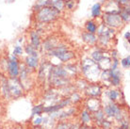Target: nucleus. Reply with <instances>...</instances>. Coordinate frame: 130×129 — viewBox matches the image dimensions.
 <instances>
[{
    "label": "nucleus",
    "instance_id": "obj_10",
    "mask_svg": "<svg viewBox=\"0 0 130 129\" xmlns=\"http://www.w3.org/2000/svg\"><path fill=\"white\" fill-rule=\"evenodd\" d=\"M110 71V70H109ZM110 82L113 86H119L121 82V73L119 70L110 71Z\"/></svg>",
    "mask_w": 130,
    "mask_h": 129
},
{
    "label": "nucleus",
    "instance_id": "obj_11",
    "mask_svg": "<svg viewBox=\"0 0 130 129\" xmlns=\"http://www.w3.org/2000/svg\"><path fill=\"white\" fill-rule=\"evenodd\" d=\"M105 117H106V116H105L104 111H103V109L101 108V109L97 110L96 112L93 113V116H92L91 120H93V122H94V123H97L98 125H100L101 122H102L104 119H106Z\"/></svg>",
    "mask_w": 130,
    "mask_h": 129
},
{
    "label": "nucleus",
    "instance_id": "obj_19",
    "mask_svg": "<svg viewBox=\"0 0 130 129\" xmlns=\"http://www.w3.org/2000/svg\"><path fill=\"white\" fill-rule=\"evenodd\" d=\"M87 30L89 31V33H91V34H94L97 30V27L95 26V24L93 22H88L87 23V26H86Z\"/></svg>",
    "mask_w": 130,
    "mask_h": 129
},
{
    "label": "nucleus",
    "instance_id": "obj_32",
    "mask_svg": "<svg viewBox=\"0 0 130 129\" xmlns=\"http://www.w3.org/2000/svg\"><path fill=\"white\" fill-rule=\"evenodd\" d=\"M119 2L120 3H126V2H128V0H119Z\"/></svg>",
    "mask_w": 130,
    "mask_h": 129
},
{
    "label": "nucleus",
    "instance_id": "obj_20",
    "mask_svg": "<svg viewBox=\"0 0 130 129\" xmlns=\"http://www.w3.org/2000/svg\"><path fill=\"white\" fill-rule=\"evenodd\" d=\"M100 12H101L100 5H99V4H95L94 6L92 7V9H91V14H92V16L93 17L99 16V15H100Z\"/></svg>",
    "mask_w": 130,
    "mask_h": 129
},
{
    "label": "nucleus",
    "instance_id": "obj_15",
    "mask_svg": "<svg viewBox=\"0 0 130 129\" xmlns=\"http://www.w3.org/2000/svg\"><path fill=\"white\" fill-rule=\"evenodd\" d=\"M26 64L30 68H37V66H38V58L28 56L26 58Z\"/></svg>",
    "mask_w": 130,
    "mask_h": 129
},
{
    "label": "nucleus",
    "instance_id": "obj_12",
    "mask_svg": "<svg viewBox=\"0 0 130 129\" xmlns=\"http://www.w3.org/2000/svg\"><path fill=\"white\" fill-rule=\"evenodd\" d=\"M56 57H57L58 58H59L61 61H68V60L72 59V58L75 57V54L66 50V51L62 52V53H60V54H59V55H57Z\"/></svg>",
    "mask_w": 130,
    "mask_h": 129
},
{
    "label": "nucleus",
    "instance_id": "obj_34",
    "mask_svg": "<svg viewBox=\"0 0 130 129\" xmlns=\"http://www.w3.org/2000/svg\"><path fill=\"white\" fill-rule=\"evenodd\" d=\"M49 1H51V2H52V3L54 4V3H55V2H57L58 0H49Z\"/></svg>",
    "mask_w": 130,
    "mask_h": 129
},
{
    "label": "nucleus",
    "instance_id": "obj_14",
    "mask_svg": "<svg viewBox=\"0 0 130 129\" xmlns=\"http://www.w3.org/2000/svg\"><path fill=\"white\" fill-rule=\"evenodd\" d=\"M83 40H84V42H86L87 43H90V44H92V43H94L96 41H97V38H96V36L94 34H91V33H84L83 35Z\"/></svg>",
    "mask_w": 130,
    "mask_h": 129
},
{
    "label": "nucleus",
    "instance_id": "obj_28",
    "mask_svg": "<svg viewBox=\"0 0 130 129\" xmlns=\"http://www.w3.org/2000/svg\"><path fill=\"white\" fill-rule=\"evenodd\" d=\"M53 5H54V7H55V9L60 10V9H62V8H63V1H62V0H58V1H57V2H55Z\"/></svg>",
    "mask_w": 130,
    "mask_h": 129
},
{
    "label": "nucleus",
    "instance_id": "obj_27",
    "mask_svg": "<svg viewBox=\"0 0 130 129\" xmlns=\"http://www.w3.org/2000/svg\"><path fill=\"white\" fill-rule=\"evenodd\" d=\"M121 126L123 129H129V123H128V121L126 120H121Z\"/></svg>",
    "mask_w": 130,
    "mask_h": 129
},
{
    "label": "nucleus",
    "instance_id": "obj_22",
    "mask_svg": "<svg viewBox=\"0 0 130 129\" xmlns=\"http://www.w3.org/2000/svg\"><path fill=\"white\" fill-rule=\"evenodd\" d=\"M69 99L71 101V103H77L79 101H81V97L80 95L77 93V92H74V93L72 94L71 97H69Z\"/></svg>",
    "mask_w": 130,
    "mask_h": 129
},
{
    "label": "nucleus",
    "instance_id": "obj_25",
    "mask_svg": "<svg viewBox=\"0 0 130 129\" xmlns=\"http://www.w3.org/2000/svg\"><path fill=\"white\" fill-rule=\"evenodd\" d=\"M42 123V116H37L35 119L33 120V124L34 126H39Z\"/></svg>",
    "mask_w": 130,
    "mask_h": 129
},
{
    "label": "nucleus",
    "instance_id": "obj_26",
    "mask_svg": "<svg viewBox=\"0 0 130 129\" xmlns=\"http://www.w3.org/2000/svg\"><path fill=\"white\" fill-rule=\"evenodd\" d=\"M120 17L121 18H123L124 21H128V20H129V10L126 9L124 12H122V14L120 15Z\"/></svg>",
    "mask_w": 130,
    "mask_h": 129
},
{
    "label": "nucleus",
    "instance_id": "obj_2",
    "mask_svg": "<svg viewBox=\"0 0 130 129\" xmlns=\"http://www.w3.org/2000/svg\"><path fill=\"white\" fill-rule=\"evenodd\" d=\"M103 111L105 113V116H107V118H115L119 122H120L121 120H123L121 107L118 106L117 104L114 103V102L107 105L104 107Z\"/></svg>",
    "mask_w": 130,
    "mask_h": 129
},
{
    "label": "nucleus",
    "instance_id": "obj_23",
    "mask_svg": "<svg viewBox=\"0 0 130 129\" xmlns=\"http://www.w3.org/2000/svg\"><path fill=\"white\" fill-rule=\"evenodd\" d=\"M111 125H112L111 122H109V121H107L106 119L103 120L100 123V126H102L103 129H111Z\"/></svg>",
    "mask_w": 130,
    "mask_h": 129
},
{
    "label": "nucleus",
    "instance_id": "obj_29",
    "mask_svg": "<svg viewBox=\"0 0 130 129\" xmlns=\"http://www.w3.org/2000/svg\"><path fill=\"white\" fill-rule=\"evenodd\" d=\"M22 52H23V49H22L21 46L17 45V46L14 47V50H13V54H14V55H21Z\"/></svg>",
    "mask_w": 130,
    "mask_h": 129
},
{
    "label": "nucleus",
    "instance_id": "obj_30",
    "mask_svg": "<svg viewBox=\"0 0 130 129\" xmlns=\"http://www.w3.org/2000/svg\"><path fill=\"white\" fill-rule=\"evenodd\" d=\"M78 129H91V127H90V126H88V125L82 124V125H80L79 127H78Z\"/></svg>",
    "mask_w": 130,
    "mask_h": 129
},
{
    "label": "nucleus",
    "instance_id": "obj_5",
    "mask_svg": "<svg viewBox=\"0 0 130 129\" xmlns=\"http://www.w3.org/2000/svg\"><path fill=\"white\" fill-rule=\"evenodd\" d=\"M105 23L108 26L118 27L122 25V18L118 14H107L104 17Z\"/></svg>",
    "mask_w": 130,
    "mask_h": 129
},
{
    "label": "nucleus",
    "instance_id": "obj_8",
    "mask_svg": "<svg viewBox=\"0 0 130 129\" xmlns=\"http://www.w3.org/2000/svg\"><path fill=\"white\" fill-rule=\"evenodd\" d=\"M9 72L11 77H16L19 74V65L15 57H11L10 60L9 61Z\"/></svg>",
    "mask_w": 130,
    "mask_h": 129
},
{
    "label": "nucleus",
    "instance_id": "obj_13",
    "mask_svg": "<svg viewBox=\"0 0 130 129\" xmlns=\"http://www.w3.org/2000/svg\"><path fill=\"white\" fill-rule=\"evenodd\" d=\"M30 37H31V45L34 48H38L40 46V37L38 33L36 31H32L30 33Z\"/></svg>",
    "mask_w": 130,
    "mask_h": 129
},
{
    "label": "nucleus",
    "instance_id": "obj_4",
    "mask_svg": "<svg viewBox=\"0 0 130 129\" xmlns=\"http://www.w3.org/2000/svg\"><path fill=\"white\" fill-rule=\"evenodd\" d=\"M8 87L10 90V97H19L23 93V89H22V85L20 84L19 80L16 77H11L10 80L8 81Z\"/></svg>",
    "mask_w": 130,
    "mask_h": 129
},
{
    "label": "nucleus",
    "instance_id": "obj_9",
    "mask_svg": "<svg viewBox=\"0 0 130 129\" xmlns=\"http://www.w3.org/2000/svg\"><path fill=\"white\" fill-rule=\"evenodd\" d=\"M80 121H81V123L84 124V125H88L91 123V112H89L87 109L82 110L81 113H80Z\"/></svg>",
    "mask_w": 130,
    "mask_h": 129
},
{
    "label": "nucleus",
    "instance_id": "obj_3",
    "mask_svg": "<svg viewBox=\"0 0 130 129\" xmlns=\"http://www.w3.org/2000/svg\"><path fill=\"white\" fill-rule=\"evenodd\" d=\"M58 10H55V8H43L40 10L39 14H38V19L42 22H49L52 21L58 16Z\"/></svg>",
    "mask_w": 130,
    "mask_h": 129
},
{
    "label": "nucleus",
    "instance_id": "obj_35",
    "mask_svg": "<svg viewBox=\"0 0 130 129\" xmlns=\"http://www.w3.org/2000/svg\"><path fill=\"white\" fill-rule=\"evenodd\" d=\"M117 129H123V128H122V127H118Z\"/></svg>",
    "mask_w": 130,
    "mask_h": 129
},
{
    "label": "nucleus",
    "instance_id": "obj_21",
    "mask_svg": "<svg viewBox=\"0 0 130 129\" xmlns=\"http://www.w3.org/2000/svg\"><path fill=\"white\" fill-rule=\"evenodd\" d=\"M26 52L28 54V56H32V57H37V58H38V53L36 52V49L33 47L32 45L26 46Z\"/></svg>",
    "mask_w": 130,
    "mask_h": 129
},
{
    "label": "nucleus",
    "instance_id": "obj_31",
    "mask_svg": "<svg viewBox=\"0 0 130 129\" xmlns=\"http://www.w3.org/2000/svg\"><path fill=\"white\" fill-rule=\"evenodd\" d=\"M124 37H125V39L129 40V31H127V32L125 33V35H124Z\"/></svg>",
    "mask_w": 130,
    "mask_h": 129
},
{
    "label": "nucleus",
    "instance_id": "obj_1",
    "mask_svg": "<svg viewBox=\"0 0 130 129\" xmlns=\"http://www.w3.org/2000/svg\"><path fill=\"white\" fill-rule=\"evenodd\" d=\"M100 67L99 65L92 59H85L82 62V71L85 76L90 78L91 80H96V78L100 74Z\"/></svg>",
    "mask_w": 130,
    "mask_h": 129
},
{
    "label": "nucleus",
    "instance_id": "obj_17",
    "mask_svg": "<svg viewBox=\"0 0 130 129\" xmlns=\"http://www.w3.org/2000/svg\"><path fill=\"white\" fill-rule=\"evenodd\" d=\"M43 105H37L33 107L32 109V116H42L43 113Z\"/></svg>",
    "mask_w": 130,
    "mask_h": 129
},
{
    "label": "nucleus",
    "instance_id": "obj_37",
    "mask_svg": "<svg viewBox=\"0 0 130 129\" xmlns=\"http://www.w3.org/2000/svg\"><path fill=\"white\" fill-rule=\"evenodd\" d=\"M91 129H98V128H91Z\"/></svg>",
    "mask_w": 130,
    "mask_h": 129
},
{
    "label": "nucleus",
    "instance_id": "obj_36",
    "mask_svg": "<svg viewBox=\"0 0 130 129\" xmlns=\"http://www.w3.org/2000/svg\"><path fill=\"white\" fill-rule=\"evenodd\" d=\"M0 129H3V128H2V127H1V126H0Z\"/></svg>",
    "mask_w": 130,
    "mask_h": 129
},
{
    "label": "nucleus",
    "instance_id": "obj_18",
    "mask_svg": "<svg viewBox=\"0 0 130 129\" xmlns=\"http://www.w3.org/2000/svg\"><path fill=\"white\" fill-rule=\"evenodd\" d=\"M72 126H73V124L67 123V122H59L54 129H71Z\"/></svg>",
    "mask_w": 130,
    "mask_h": 129
},
{
    "label": "nucleus",
    "instance_id": "obj_24",
    "mask_svg": "<svg viewBox=\"0 0 130 129\" xmlns=\"http://www.w3.org/2000/svg\"><path fill=\"white\" fill-rule=\"evenodd\" d=\"M121 63H122V65H123V67H124V68H129V66H130V58H129V56H127L126 58H124V59H122Z\"/></svg>",
    "mask_w": 130,
    "mask_h": 129
},
{
    "label": "nucleus",
    "instance_id": "obj_6",
    "mask_svg": "<svg viewBox=\"0 0 130 129\" xmlns=\"http://www.w3.org/2000/svg\"><path fill=\"white\" fill-rule=\"evenodd\" d=\"M101 101L98 98H91L89 97V99L86 102V109L88 110L89 112L94 113L97 110L101 109Z\"/></svg>",
    "mask_w": 130,
    "mask_h": 129
},
{
    "label": "nucleus",
    "instance_id": "obj_7",
    "mask_svg": "<svg viewBox=\"0 0 130 129\" xmlns=\"http://www.w3.org/2000/svg\"><path fill=\"white\" fill-rule=\"evenodd\" d=\"M85 93L91 98H98L102 94V88L97 84L88 85L85 90Z\"/></svg>",
    "mask_w": 130,
    "mask_h": 129
},
{
    "label": "nucleus",
    "instance_id": "obj_33",
    "mask_svg": "<svg viewBox=\"0 0 130 129\" xmlns=\"http://www.w3.org/2000/svg\"><path fill=\"white\" fill-rule=\"evenodd\" d=\"M33 129H42L41 127H39V126H34V128Z\"/></svg>",
    "mask_w": 130,
    "mask_h": 129
},
{
    "label": "nucleus",
    "instance_id": "obj_16",
    "mask_svg": "<svg viewBox=\"0 0 130 129\" xmlns=\"http://www.w3.org/2000/svg\"><path fill=\"white\" fill-rule=\"evenodd\" d=\"M119 91L116 90H110L108 92H107V96H108V99L111 101V102H115V101L118 100L119 98Z\"/></svg>",
    "mask_w": 130,
    "mask_h": 129
}]
</instances>
